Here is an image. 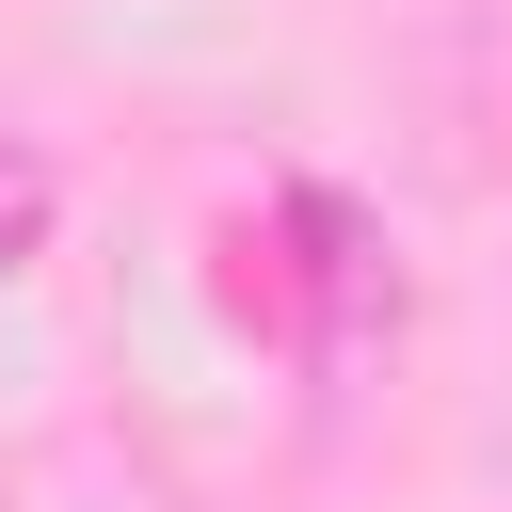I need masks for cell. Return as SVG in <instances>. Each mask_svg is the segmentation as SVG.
<instances>
[{"instance_id":"6da1fadb","label":"cell","mask_w":512,"mask_h":512,"mask_svg":"<svg viewBox=\"0 0 512 512\" xmlns=\"http://www.w3.org/2000/svg\"><path fill=\"white\" fill-rule=\"evenodd\" d=\"M32 240H48V160H32V144H0V288L32 272Z\"/></svg>"}]
</instances>
